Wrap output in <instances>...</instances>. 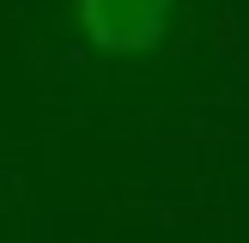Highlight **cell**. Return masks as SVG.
Instances as JSON below:
<instances>
[{
  "label": "cell",
  "instance_id": "obj_1",
  "mask_svg": "<svg viewBox=\"0 0 249 243\" xmlns=\"http://www.w3.org/2000/svg\"><path fill=\"white\" fill-rule=\"evenodd\" d=\"M79 31L104 55H152L170 31V0H79Z\"/></svg>",
  "mask_w": 249,
  "mask_h": 243
}]
</instances>
